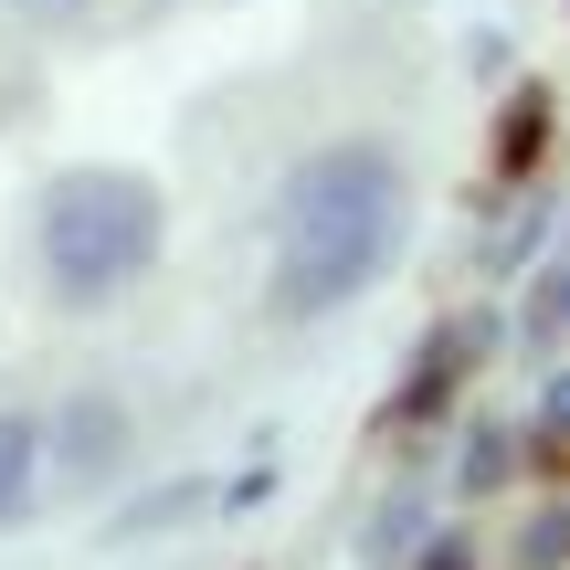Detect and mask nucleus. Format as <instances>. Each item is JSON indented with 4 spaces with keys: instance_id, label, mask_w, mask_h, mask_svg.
I'll return each mask as SVG.
<instances>
[{
    "instance_id": "obj_1",
    "label": "nucleus",
    "mask_w": 570,
    "mask_h": 570,
    "mask_svg": "<svg viewBox=\"0 0 570 570\" xmlns=\"http://www.w3.org/2000/svg\"><path fill=\"white\" fill-rule=\"evenodd\" d=\"M402 244H412V169L381 138H327V148L296 159V180L275 202L265 306L285 327H317V317L360 306L370 285L402 265Z\"/></svg>"
},
{
    "instance_id": "obj_2",
    "label": "nucleus",
    "mask_w": 570,
    "mask_h": 570,
    "mask_svg": "<svg viewBox=\"0 0 570 570\" xmlns=\"http://www.w3.org/2000/svg\"><path fill=\"white\" fill-rule=\"evenodd\" d=\"M159 233H169V212L138 169H63L42 190V285H53V306H75V317L117 306L159 265Z\"/></svg>"
},
{
    "instance_id": "obj_3",
    "label": "nucleus",
    "mask_w": 570,
    "mask_h": 570,
    "mask_svg": "<svg viewBox=\"0 0 570 570\" xmlns=\"http://www.w3.org/2000/svg\"><path fill=\"white\" fill-rule=\"evenodd\" d=\"M127 444H138V423H127V402L117 391H75L63 402V423H53V487H75V497H96V487H117L127 475Z\"/></svg>"
},
{
    "instance_id": "obj_4",
    "label": "nucleus",
    "mask_w": 570,
    "mask_h": 570,
    "mask_svg": "<svg viewBox=\"0 0 570 570\" xmlns=\"http://www.w3.org/2000/svg\"><path fill=\"white\" fill-rule=\"evenodd\" d=\"M32 497H42V423L32 412H0V529L32 518Z\"/></svg>"
},
{
    "instance_id": "obj_5",
    "label": "nucleus",
    "mask_w": 570,
    "mask_h": 570,
    "mask_svg": "<svg viewBox=\"0 0 570 570\" xmlns=\"http://www.w3.org/2000/svg\"><path fill=\"white\" fill-rule=\"evenodd\" d=\"M539 138H550V96L529 85V96L508 106V138H497V169H529V159H539Z\"/></svg>"
},
{
    "instance_id": "obj_6",
    "label": "nucleus",
    "mask_w": 570,
    "mask_h": 570,
    "mask_svg": "<svg viewBox=\"0 0 570 570\" xmlns=\"http://www.w3.org/2000/svg\"><path fill=\"white\" fill-rule=\"evenodd\" d=\"M11 11H32V21H85L96 0H11Z\"/></svg>"
}]
</instances>
